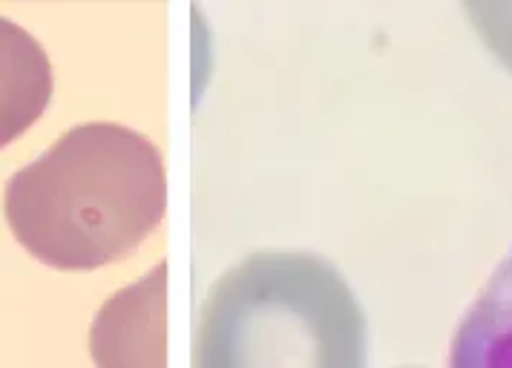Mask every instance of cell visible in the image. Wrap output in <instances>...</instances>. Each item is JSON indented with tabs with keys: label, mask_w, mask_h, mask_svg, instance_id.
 Instances as JSON below:
<instances>
[{
	"label": "cell",
	"mask_w": 512,
	"mask_h": 368,
	"mask_svg": "<svg viewBox=\"0 0 512 368\" xmlns=\"http://www.w3.org/2000/svg\"><path fill=\"white\" fill-rule=\"evenodd\" d=\"M159 150L118 124H81L6 184L3 213L35 259L93 271L141 245L162 222Z\"/></svg>",
	"instance_id": "1"
},
{
	"label": "cell",
	"mask_w": 512,
	"mask_h": 368,
	"mask_svg": "<svg viewBox=\"0 0 512 368\" xmlns=\"http://www.w3.org/2000/svg\"><path fill=\"white\" fill-rule=\"evenodd\" d=\"M193 368H366V320L323 256L251 253L205 297Z\"/></svg>",
	"instance_id": "2"
},
{
	"label": "cell",
	"mask_w": 512,
	"mask_h": 368,
	"mask_svg": "<svg viewBox=\"0 0 512 368\" xmlns=\"http://www.w3.org/2000/svg\"><path fill=\"white\" fill-rule=\"evenodd\" d=\"M164 271L144 276L110 299L93 322L90 351L98 368H164Z\"/></svg>",
	"instance_id": "3"
},
{
	"label": "cell",
	"mask_w": 512,
	"mask_h": 368,
	"mask_svg": "<svg viewBox=\"0 0 512 368\" xmlns=\"http://www.w3.org/2000/svg\"><path fill=\"white\" fill-rule=\"evenodd\" d=\"M47 52L18 23L0 18V147L26 133L49 107Z\"/></svg>",
	"instance_id": "4"
},
{
	"label": "cell",
	"mask_w": 512,
	"mask_h": 368,
	"mask_svg": "<svg viewBox=\"0 0 512 368\" xmlns=\"http://www.w3.org/2000/svg\"><path fill=\"white\" fill-rule=\"evenodd\" d=\"M449 368H512V248L458 325Z\"/></svg>",
	"instance_id": "5"
}]
</instances>
